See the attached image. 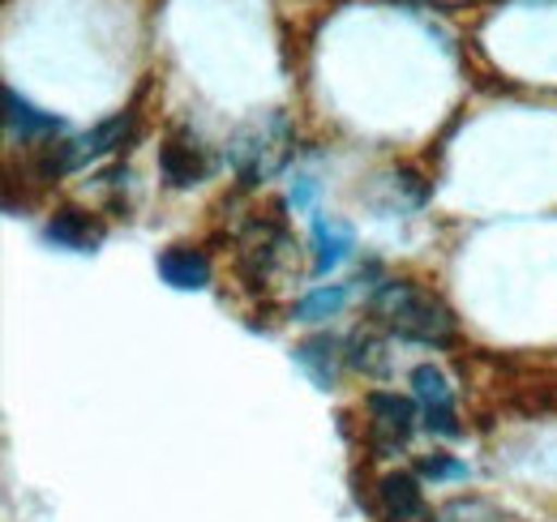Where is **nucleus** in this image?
Listing matches in <instances>:
<instances>
[{
    "label": "nucleus",
    "instance_id": "f257e3e1",
    "mask_svg": "<svg viewBox=\"0 0 557 522\" xmlns=\"http://www.w3.org/2000/svg\"><path fill=\"white\" fill-rule=\"evenodd\" d=\"M373 313L404 338H420V343H450L455 338V313L417 283L395 278L382 283L373 296Z\"/></svg>",
    "mask_w": 557,
    "mask_h": 522
},
{
    "label": "nucleus",
    "instance_id": "f03ea898",
    "mask_svg": "<svg viewBox=\"0 0 557 522\" xmlns=\"http://www.w3.org/2000/svg\"><path fill=\"white\" fill-rule=\"evenodd\" d=\"M369 415H373V446L377 450H399L412 428H417V402L412 398H399L391 390H373L364 398Z\"/></svg>",
    "mask_w": 557,
    "mask_h": 522
},
{
    "label": "nucleus",
    "instance_id": "7ed1b4c3",
    "mask_svg": "<svg viewBox=\"0 0 557 522\" xmlns=\"http://www.w3.org/2000/svg\"><path fill=\"white\" fill-rule=\"evenodd\" d=\"M412 386H417V398H420V407H424V428H429L433 437H459L463 424H459V415H455L450 386H446L442 369H433V364L412 369Z\"/></svg>",
    "mask_w": 557,
    "mask_h": 522
},
{
    "label": "nucleus",
    "instance_id": "20e7f679",
    "mask_svg": "<svg viewBox=\"0 0 557 522\" xmlns=\"http://www.w3.org/2000/svg\"><path fill=\"white\" fill-rule=\"evenodd\" d=\"M159 167H163V176H168L172 189H189V185H202V181H207V154H202V146H198L194 137H185V133H172V137L163 141Z\"/></svg>",
    "mask_w": 557,
    "mask_h": 522
},
{
    "label": "nucleus",
    "instance_id": "39448f33",
    "mask_svg": "<svg viewBox=\"0 0 557 522\" xmlns=\"http://www.w3.org/2000/svg\"><path fill=\"white\" fill-rule=\"evenodd\" d=\"M377 510L386 514V522H417L424 514V493L420 480L408 471H391L377 484Z\"/></svg>",
    "mask_w": 557,
    "mask_h": 522
},
{
    "label": "nucleus",
    "instance_id": "423d86ee",
    "mask_svg": "<svg viewBox=\"0 0 557 522\" xmlns=\"http://www.w3.org/2000/svg\"><path fill=\"white\" fill-rule=\"evenodd\" d=\"M159 274H163V283H172L176 291H202L210 283V261L202 249L176 245V249L159 253Z\"/></svg>",
    "mask_w": 557,
    "mask_h": 522
},
{
    "label": "nucleus",
    "instance_id": "0eeeda50",
    "mask_svg": "<svg viewBox=\"0 0 557 522\" xmlns=\"http://www.w3.org/2000/svg\"><path fill=\"white\" fill-rule=\"evenodd\" d=\"M296 364H300L322 390H331L335 377H339V338H331V334L305 338V343L296 347Z\"/></svg>",
    "mask_w": 557,
    "mask_h": 522
},
{
    "label": "nucleus",
    "instance_id": "6e6552de",
    "mask_svg": "<svg viewBox=\"0 0 557 522\" xmlns=\"http://www.w3.org/2000/svg\"><path fill=\"white\" fill-rule=\"evenodd\" d=\"M48 240H57V245H65V249H95L99 240H103V227L86 214V210H57L52 219H48Z\"/></svg>",
    "mask_w": 557,
    "mask_h": 522
},
{
    "label": "nucleus",
    "instance_id": "1a4fd4ad",
    "mask_svg": "<svg viewBox=\"0 0 557 522\" xmlns=\"http://www.w3.org/2000/svg\"><path fill=\"white\" fill-rule=\"evenodd\" d=\"M4 125L17 133V137H52V133L65 129L52 112H39V108L26 103L17 90H4Z\"/></svg>",
    "mask_w": 557,
    "mask_h": 522
},
{
    "label": "nucleus",
    "instance_id": "9d476101",
    "mask_svg": "<svg viewBox=\"0 0 557 522\" xmlns=\"http://www.w3.org/2000/svg\"><path fill=\"white\" fill-rule=\"evenodd\" d=\"M313 249H318V261H313V270H318V274H326V270H335L339 261L348 258L351 232L344 227V223H326V219H313Z\"/></svg>",
    "mask_w": 557,
    "mask_h": 522
},
{
    "label": "nucleus",
    "instance_id": "9b49d317",
    "mask_svg": "<svg viewBox=\"0 0 557 522\" xmlns=\"http://www.w3.org/2000/svg\"><path fill=\"white\" fill-rule=\"evenodd\" d=\"M348 304V287H318V291H309L300 304H296V322H326V318H335L339 309Z\"/></svg>",
    "mask_w": 557,
    "mask_h": 522
},
{
    "label": "nucleus",
    "instance_id": "f8f14e48",
    "mask_svg": "<svg viewBox=\"0 0 557 522\" xmlns=\"http://www.w3.org/2000/svg\"><path fill=\"white\" fill-rule=\"evenodd\" d=\"M417 471L424 480H468V462H455L446 455H424L417 462Z\"/></svg>",
    "mask_w": 557,
    "mask_h": 522
},
{
    "label": "nucleus",
    "instance_id": "ddd939ff",
    "mask_svg": "<svg viewBox=\"0 0 557 522\" xmlns=\"http://www.w3.org/2000/svg\"><path fill=\"white\" fill-rule=\"evenodd\" d=\"M313 194H318V185H313L309 176H300V181L292 185V206H296V210H309V206H313Z\"/></svg>",
    "mask_w": 557,
    "mask_h": 522
}]
</instances>
